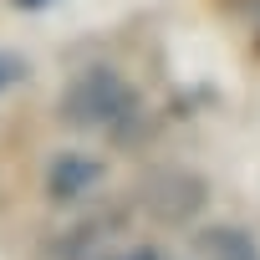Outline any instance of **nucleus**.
Segmentation results:
<instances>
[{"label":"nucleus","instance_id":"1","mask_svg":"<svg viewBox=\"0 0 260 260\" xmlns=\"http://www.w3.org/2000/svg\"><path fill=\"white\" fill-rule=\"evenodd\" d=\"M143 117L138 87L112 67H82L67 87H61V122L82 127V133H112L127 138Z\"/></svg>","mask_w":260,"mask_h":260},{"label":"nucleus","instance_id":"2","mask_svg":"<svg viewBox=\"0 0 260 260\" xmlns=\"http://www.w3.org/2000/svg\"><path fill=\"white\" fill-rule=\"evenodd\" d=\"M143 204L164 219V224H189L199 209H204V179L194 174H153L143 184Z\"/></svg>","mask_w":260,"mask_h":260},{"label":"nucleus","instance_id":"3","mask_svg":"<svg viewBox=\"0 0 260 260\" xmlns=\"http://www.w3.org/2000/svg\"><path fill=\"white\" fill-rule=\"evenodd\" d=\"M102 174H107V164L92 158V153H56L51 169H46V194L56 204H77L102 184Z\"/></svg>","mask_w":260,"mask_h":260},{"label":"nucleus","instance_id":"4","mask_svg":"<svg viewBox=\"0 0 260 260\" xmlns=\"http://www.w3.org/2000/svg\"><path fill=\"white\" fill-rule=\"evenodd\" d=\"M189 260H260V250H255V240L245 235V230H199L194 240H189Z\"/></svg>","mask_w":260,"mask_h":260},{"label":"nucleus","instance_id":"5","mask_svg":"<svg viewBox=\"0 0 260 260\" xmlns=\"http://www.w3.org/2000/svg\"><path fill=\"white\" fill-rule=\"evenodd\" d=\"M92 245H97V224H77V230H67V235L46 240L41 260H87V255H92Z\"/></svg>","mask_w":260,"mask_h":260},{"label":"nucleus","instance_id":"6","mask_svg":"<svg viewBox=\"0 0 260 260\" xmlns=\"http://www.w3.org/2000/svg\"><path fill=\"white\" fill-rule=\"evenodd\" d=\"M21 77H26V61H21V56H11V51H0V92L16 87Z\"/></svg>","mask_w":260,"mask_h":260},{"label":"nucleus","instance_id":"7","mask_svg":"<svg viewBox=\"0 0 260 260\" xmlns=\"http://www.w3.org/2000/svg\"><path fill=\"white\" fill-rule=\"evenodd\" d=\"M112 260H158V250H127V255H112Z\"/></svg>","mask_w":260,"mask_h":260},{"label":"nucleus","instance_id":"8","mask_svg":"<svg viewBox=\"0 0 260 260\" xmlns=\"http://www.w3.org/2000/svg\"><path fill=\"white\" fill-rule=\"evenodd\" d=\"M16 11H41V6H51V0H11Z\"/></svg>","mask_w":260,"mask_h":260}]
</instances>
